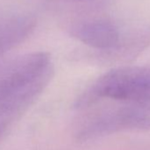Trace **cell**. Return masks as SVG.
<instances>
[{
    "mask_svg": "<svg viewBox=\"0 0 150 150\" xmlns=\"http://www.w3.org/2000/svg\"><path fill=\"white\" fill-rule=\"evenodd\" d=\"M100 98L150 103V68L123 67L97 79L77 100L76 107L86 108Z\"/></svg>",
    "mask_w": 150,
    "mask_h": 150,
    "instance_id": "obj_1",
    "label": "cell"
},
{
    "mask_svg": "<svg viewBox=\"0 0 150 150\" xmlns=\"http://www.w3.org/2000/svg\"><path fill=\"white\" fill-rule=\"evenodd\" d=\"M50 69V56L43 51L0 63V103L38 80Z\"/></svg>",
    "mask_w": 150,
    "mask_h": 150,
    "instance_id": "obj_2",
    "label": "cell"
},
{
    "mask_svg": "<svg viewBox=\"0 0 150 150\" xmlns=\"http://www.w3.org/2000/svg\"><path fill=\"white\" fill-rule=\"evenodd\" d=\"M132 129L150 130V117L129 108L108 111L84 123L78 130L77 137L86 140Z\"/></svg>",
    "mask_w": 150,
    "mask_h": 150,
    "instance_id": "obj_3",
    "label": "cell"
},
{
    "mask_svg": "<svg viewBox=\"0 0 150 150\" xmlns=\"http://www.w3.org/2000/svg\"><path fill=\"white\" fill-rule=\"evenodd\" d=\"M37 21L31 15L0 18V56L23 42L35 30Z\"/></svg>",
    "mask_w": 150,
    "mask_h": 150,
    "instance_id": "obj_4",
    "label": "cell"
},
{
    "mask_svg": "<svg viewBox=\"0 0 150 150\" xmlns=\"http://www.w3.org/2000/svg\"><path fill=\"white\" fill-rule=\"evenodd\" d=\"M71 35L84 44L96 49H110L117 45L119 33L117 27L105 21H90L75 27Z\"/></svg>",
    "mask_w": 150,
    "mask_h": 150,
    "instance_id": "obj_5",
    "label": "cell"
}]
</instances>
